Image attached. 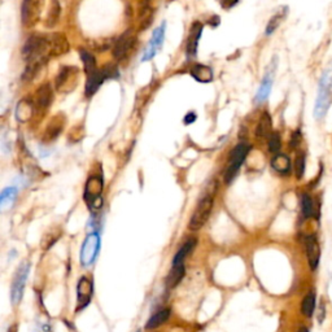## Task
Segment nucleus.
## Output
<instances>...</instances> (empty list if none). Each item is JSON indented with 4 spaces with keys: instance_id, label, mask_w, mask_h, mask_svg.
Listing matches in <instances>:
<instances>
[{
    "instance_id": "9b49d317",
    "label": "nucleus",
    "mask_w": 332,
    "mask_h": 332,
    "mask_svg": "<svg viewBox=\"0 0 332 332\" xmlns=\"http://www.w3.org/2000/svg\"><path fill=\"white\" fill-rule=\"evenodd\" d=\"M94 293V284L87 276H82L77 284V311H81L90 304Z\"/></svg>"
},
{
    "instance_id": "a211bd4d",
    "label": "nucleus",
    "mask_w": 332,
    "mask_h": 332,
    "mask_svg": "<svg viewBox=\"0 0 332 332\" xmlns=\"http://www.w3.org/2000/svg\"><path fill=\"white\" fill-rule=\"evenodd\" d=\"M35 113V105H34V100L24 99L17 104L16 108V118L20 122H26L31 120L33 115Z\"/></svg>"
},
{
    "instance_id": "4468645a",
    "label": "nucleus",
    "mask_w": 332,
    "mask_h": 332,
    "mask_svg": "<svg viewBox=\"0 0 332 332\" xmlns=\"http://www.w3.org/2000/svg\"><path fill=\"white\" fill-rule=\"evenodd\" d=\"M135 36L130 31H127L124 35L120 36V39L116 42L115 48H113V56L117 60H122V59L126 58L129 52L131 51V48H133V45L135 44Z\"/></svg>"
},
{
    "instance_id": "4c0bfd02",
    "label": "nucleus",
    "mask_w": 332,
    "mask_h": 332,
    "mask_svg": "<svg viewBox=\"0 0 332 332\" xmlns=\"http://www.w3.org/2000/svg\"><path fill=\"white\" fill-rule=\"evenodd\" d=\"M299 332H309L308 328H305V327H302V328H300Z\"/></svg>"
},
{
    "instance_id": "72a5a7b5",
    "label": "nucleus",
    "mask_w": 332,
    "mask_h": 332,
    "mask_svg": "<svg viewBox=\"0 0 332 332\" xmlns=\"http://www.w3.org/2000/svg\"><path fill=\"white\" fill-rule=\"evenodd\" d=\"M301 140H302L301 133H300L299 130L295 131V133L292 134V138H291V143H290L291 148L296 149L297 147H299V145H300V143H301Z\"/></svg>"
},
{
    "instance_id": "f3484780",
    "label": "nucleus",
    "mask_w": 332,
    "mask_h": 332,
    "mask_svg": "<svg viewBox=\"0 0 332 332\" xmlns=\"http://www.w3.org/2000/svg\"><path fill=\"white\" fill-rule=\"evenodd\" d=\"M306 254H308L309 265H310L311 270H315L319 263V244H318L315 236H308L306 238Z\"/></svg>"
},
{
    "instance_id": "c756f323",
    "label": "nucleus",
    "mask_w": 332,
    "mask_h": 332,
    "mask_svg": "<svg viewBox=\"0 0 332 332\" xmlns=\"http://www.w3.org/2000/svg\"><path fill=\"white\" fill-rule=\"evenodd\" d=\"M81 59L85 64V72L87 76H91L92 73L96 72V61H95L94 56L90 53V52L85 51V49H82L81 51Z\"/></svg>"
},
{
    "instance_id": "c85d7f7f",
    "label": "nucleus",
    "mask_w": 332,
    "mask_h": 332,
    "mask_svg": "<svg viewBox=\"0 0 332 332\" xmlns=\"http://www.w3.org/2000/svg\"><path fill=\"white\" fill-rule=\"evenodd\" d=\"M301 209L302 214L305 218H310L315 214V205L314 200L309 196L308 193H304L301 197Z\"/></svg>"
},
{
    "instance_id": "ddd939ff",
    "label": "nucleus",
    "mask_w": 332,
    "mask_h": 332,
    "mask_svg": "<svg viewBox=\"0 0 332 332\" xmlns=\"http://www.w3.org/2000/svg\"><path fill=\"white\" fill-rule=\"evenodd\" d=\"M165 22L160 25V26L153 31V35H152V39L148 44V48L145 49L144 54H143V61H148L153 58L154 54L157 53L158 49L161 48V45H162L163 38H165Z\"/></svg>"
},
{
    "instance_id": "1a4fd4ad",
    "label": "nucleus",
    "mask_w": 332,
    "mask_h": 332,
    "mask_svg": "<svg viewBox=\"0 0 332 332\" xmlns=\"http://www.w3.org/2000/svg\"><path fill=\"white\" fill-rule=\"evenodd\" d=\"M100 249V236L92 233L86 238L81 248V263L83 266H90L94 263Z\"/></svg>"
},
{
    "instance_id": "2f4dec72",
    "label": "nucleus",
    "mask_w": 332,
    "mask_h": 332,
    "mask_svg": "<svg viewBox=\"0 0 332 332\" xmlns=\"http://www.w3.org/2000/svg\"><path fill=\"white\" fill-rule=\"evenodd\" d=\"M306 168V154L304 152H300L295 158V175L297 179H301L305 174Z\"/></svg>"
},
{
    "instance_id": "c9c22d12",
    "label": "nucleus",
    "mask_w": 332,
    "mask_h": 332,
    "mask_svg": "<svg viewBox=\"0 0 332 332\" xmlns=\"http://www.w3.org/2000/svg\"><path fill=\"white\" fill-rule=\"evenodd\" d=\"M195 120H196V115H195V113H188V115L184 117V124H192Z\"/></svg>"
},
{
    "instance_id": "dca6fc26",
    "label": "nucleus",
    "mask_w": 332,
    "mask_h": 332,
    "mask_svg": "<svg viewBox=\"0 0 332 332\" xmlns=\"http://www.w3.org/2000/svg\"><path fill=\"white\" fill-rule=\"evenodd\" d=\"M274 73H275V68L271 67V69L267 70V73L265 74L262 79V83H261L260 88H258V92L256 95V103L261 104L263 103L267 96L270 95V91H271L272 87V81H274Z\"/></svg>"
},
{
    "instance_id": "6ab92c4d",
    "label": "nucleus",
    "mask_w": 332,
    "mask_h": 332,
    "mask_svg": "<svg viewBox=\"0 0 332 332\" xmlns=\"http://www.w3.org/2000/svg\"><path fill=\"white\" fill-rule=\"evenodd\" d=\"M184 276V265H173V269L170 270L169 275L165 279V286L168 290H173L181 283V281Z\"/></svg>"
},
{
    "instance_id": "f704fd0d",
    "label": "nucleus",
    "mask_w": 332,
    "mask_h": 332,
    "mask_svg": "<svg viewBox=\"0 0 332 332\" xmlns=\"http://www.w3.org/2000/svg\"><path fill=\"white\" fill-rule=\"evenodd\" d=\"M236 3H238V0H220V4L224 8H231Z\"/></svg>"
},
{
    "instance_id": "bb28decb",
    "label": "nucleus",
    "mask_w": 332,
    "mask_h": 332,
    "mask_svg": "<svg viewBox=\"0 0 332 332\" xmlns=\"http://www.w3.org/2000/svg\"><path fill=\"white\" fill-rule=\"evenodd\" d=\"M16 196H17V190L15 187H8L0 195V208L2 210H7L13 205Z\"/></svg>"
},
{
    "instance_id": "473e14b6",
    "label": "nucleus",
    "mask_w": 332,
    "mask_h": 332,
    "mask_svg": "<svg viewBox=\"0 0 332 332\" xmlns=\"http://www.w3.org/2000/svg\"><path fill=\"white\" fill-rule=\"evenodd\" d=\"M282 139L279 133H272L269 138V149L272 153H278L281 151Z\"/></svg>"
},
{
    "instance_id": "6e6552de",
    "label": "nucleus",
    "mask_w": 332,
    "mask_h": 332,
    "mask_svg": "<svg viewBox=\"0 0 332 332\" xmlns=\"http://www.w3.org/2000/svg\"><path fill=\"white\" fill-rule=\"evenodd\" d=\"M29 269L30 266L29 263H22L20 265V267L17 269L15 274V278L12 281V287H11V297H12L13 305H18L20 301L22 299V295H24L25 290V284H26L27 274H29Z\"/></svg>"
},
{
    "instance_id": "393cba45",
    "label": "nucleus",
    "mask_w": 332,
    "mask_h": 332,
    "mask_svg": "<svg viewBox=\"0 0 332 332\" xmlns=\"http://www.w3.org/2000/svg\"><path fill=\"white\" fill-rule=\"evenodd\" d=\"M169 317H170V309L168 308L161 309V310H158L156 314H153L151 318H149V320L147 322V324H145V328L147 329L157 328V327H160L161 324L165 323L166 320L169 319Z\"/></svg>"
},
{
    "instance_id": "7c9ffc66",
    "label": "nucleus",
    "mask_w": 332,
    "mask_h": 332,
    "mask_svg": "<svg viewBox=\"0 0 332 332\" xmlns=\"http://www.w3.org/2000/svg\"><path fill=\"white\" fill-rule=\"evenodd\" d=\"M314 308H315V296L314 293H309L304 297L302 300V305H301V310L302 314L305 315V317H311L313 313H314Z\"/></svg>"
},
{
    "instance_id": "a878e982",
    "label": "nucleus",
    "mask_w": 332,
    "mask_h": 332,
    "mask_svg": "<svg viewBox=\"0 0 332 332\" xmlns=\"http://www.w3.org/2000/svg\"><path fill=\"white\" fill-rule=\"evenodd\" d=\"M287 12H288L287 7H283V8L279 9L278 12L272 16L271 20H270L269 24H267V27H266V35H271V34L281 26L282 22L284 21V18L287 17Z\"/></svg>"
},
{
    "instance_id": "2eb2a0df",
    "label": "nucleus",
    "mask_w": 332,
    "mask_h": 332,
    "mask_svg": "<svg viewBox=\"0 0 332 332\" xmlns=\"http://www.w3.org/2000/svg\"><path fill=\"white\" fill-rule=\"evenodd\" d=\"M202 33V25L200 22H195L191 27L190 34H188L187 43H186V54L188 59H193L197 53V45H199V40L201 38Z\"/></svg>"
},
{
    "instance_id": "0eeeda50",
    "label": "nucleus",
    "mask_w": 332,
    "mask_h": 332,
    "mask_svg": "<svg viewBox=\"0 0 332 332\" xmlns=\"http://www.w3.org/2000/svg\"><path fill=\"white\" fill-rule=\"evenodd\" d=\"M44 0H24L21 7V20L25 27H33L39 21Z\"/></svg>"
},
{
    "instance_id": "412c9836",
    "label": "nucleus",
    "mask_w": 332,
    "mask_h": 332,
    "mask_svg": "<svg viewBox=\"0 0 332 332\" xmlns=\"http://www.w3.org/2000/svg\"><path fill=\"white\" fill-rule=\"evenodd\" d=\"M63 127L64 118L61 117V116H56L51 121V124L47 126V129H45L44 136H43V138H44V142H51V140H53L54 138L61 133Z\"/></svg>"
},
{
    "instance_id": "423d86ee",
    "label": "nucleus",
    "mask_w": 332,
    "mask_h": 332,
    "mask_svg": "<svg viewBox=\"0 0 332 332\" xmlns=\"http://www.w3.org/2000/svg\"><path fill=\"white\" fill-rule=\"evenodd\" d=\"M211 209H213V195L208 193L200 200L196 209L193 211L190 220V229L193 230V231L201 229L206 224V220H208L209 215L211 213Z\"/></svg>"
},
{
    "instance_id": "f257e3e1",
    "label": "nucleus",
    "mask_w": 332,
    "mask_h": 332,
    "mask_svg": "<svg viewBox=\"0 0 332 332\" xmlns=\"http://www.w3.org/2000/svg\"><path fill=\"white\" fill-rule=\"evenodd\" d=\"M68 51H69V43L63 34L30 36L22 48V54L27 61L25 78H33L38 69L42 68L49 59L61 56Z\"/></svg>"
},
{
    "instance_id": "cd10ccee",
    "label": "nucleus",
    "mask_w": 332,
    "mask_h": 332,
    "mask_svg": "<svg viewBox=\"0 0 332 332\" xmlns=\"http://www.w3.org/2000/svg\"><path fill=\"white\" fill-rule=\"evenodd\" d=\"M59 18H60V3H59V0H51L48 15H47V20H45L47 27L54 26L58 24Z\"/></svg>"
},
{
    "instance_id": "5701e85b",
    "label": "nucleus",
    "mask_w": 332,
    "mask_h": 332,
    "mask_svg": "<svg viewBox=\"0 0 332 332\" xmlns=\"http://www.w3.org/2000/svg\"><path fill=\"white\" fill-rule=\"evenodd\" d=\"M271 168L279 174H288L291 172V160L287 154L278 153L271 160Z\"/></svg>"
},
{
    "instance_id": "f03ea898",
    "label": "nucleus",
    "mask_w": 332,
    "mask_h": 332,
    "mask_svg": "<svg viewBox=\"0 0 332 332\" xmlns=\"http://www.w3.org/2000/svg\"><path fill=\"white\" fill-rule=\"evenodd\" d=\"M332 104V65H329L319 78L318 94L314 104V118L320 121L328 112Z\"/></svg>"
},
{
    "instance_id": "20e7f679",
    "label": "nucleus",
    "mask_w": 332,
    "mask_h": 332,
    "mask_svg": "<svg viewBox=\"0 0 332 332\" xmlns=\"http://www.w3.org/2000/svg\"><path fill=\"white\" fill-rule=\"evenodd\" d=\"M103 188L104 182L100 175H94V177L88 178L83 196H85L86 202L91 209H100L103 206V199H101Z\"/></svg>"
},
{
    "instance_id": "39448f33",
    "label": "nucleus",
    "mask_w": 332,
    "mask_h": 332,
    "mask_svg": "<svg viewBox=\"0 0 332 332\" xmlns=\"http://www.w3.org/2000/svg\"><path fill=\"white\" fill-rule=\"evenodd\" d=\"M248 152H249V145L245 144V143H240V144L236 145L235 148L231 151V153H230L229 168H227L226 174H225V182H226L227 184H230L235 179V177L239 173V169H240V166L243 165L245 157H247Z\"/></svg>"
},
{
    "instance_id": "e433bc0d",
    "label": "nucleus",
    "mask_w": 332,
    "mask_h": 332,
    "mask_svg": "<svg viewBox=\"0 0 332 332\" xmlns=\"http://www.w3.org/2000/svg\"><path fill=\"white\" fill-rule=\"evenodd\" d=\"M8 332H17V324H13V326L9 327Z\"/></svg>"
},
{
    "instance_id": "b1692460",
    "label": "nucleus",
    "mask_w": 332,
    "mask_h": 332,
    "mask_svg": "<svg viewBox=\"0 0 332 332\" xmlns=\"http://www.w3.org/2000/svg\"><path fill=\"white\" fill-rule=\"evenodd\" d=\"M196 244H197L196 239H195V238L188 239L187 242H186L183 245H182L181 249H179V251L177 252V254L174 256V260H173V265H181V263H183V261L186 260L188 254H190L191 252L193 251V248L196 247Z\"/></svg>"
},
{
    "instance_id": "aec40b11",
    "label": "nucleus",
    "mask_w": 332,
    "mask_h": 332,
    "mask_svg": "<svg viewBox=\"0 0 332 332\" xmlns=\"http://www.w3.org/2000/svg\"><path fill=\"white\" fill-rule=\"evenodd\" d=\"M272 130V121H271V116L267 112H265L261 117L260 122L257 125L256 129V135L257 138H261V139H265V138H270Z\"/></svg>"
},
{
    "instance_id": "4be33fe9",
    "label": "nucleus",
    "mask_w": 332,
    "mask_h": 332,
    "mask_svg": "<svg viewBox=\"0 0 332 332\" xmlns=\"http://www.w3.org/2000/svg\"><path fill=\"white\" fill-rule=\"evenodd\" d=\"M191 76L196 81L202 82V83H208V82H211V79H213V72H211L209 67L197 64V65H193L191 68Z\"/></svg>"
},
{
    "instance_id": "9d476101",
    "label": "nucleus",
    "mask_w": 332,
    "mask_h": 332,
    "mask_svg": "<svg viewBox=\"0 0 332 332\" xmlns=\"http://www.w3.org/2000/svg\"><path fill=\"white\" fill-rule=\"evenodd\" d=\"M78 83V69L76 67H63L56 77V88L61 92H68L76 88Z\"/></svg>"
},
{
    "instance_id": "7ed1b4c3",
    "label": "nucleus",
    "mask_w": 332,
    "mask_h": 332,
    "mask_svg": "<svg viewBox=\"0 0 332 332\" xmlns=\"http://www.w3.org/2000/svg\"><path fill=\"white\" fill-rule=\"evenodd\" d=\"M118 77V70L115 65H105L103 67V69H97L96 72L92 73L91 76H88L87 83H86V96L90 97L94 94H96V91L99 90V87L101 86L104 81L106 79H112L117 78Z\"/></svg>"
},
{
    "instance_id": "f8f14e48",
    "label": "nucleus",
    "mask_w": 332,
    "mask_h": 332,
    "mask_svg": "<svg viewBox=\"0 0 332 332\" xmlns=\"http://www.w3.org/2000/svg\"><path fill=\"white\" fill-rule=\"evenodd\" d=\"M52 100H53V92L49 85H43L38 88L34 96V105H35V113L38 115H44L48 110L49 105H51Z\"/></svg>"
}]
</instances>
